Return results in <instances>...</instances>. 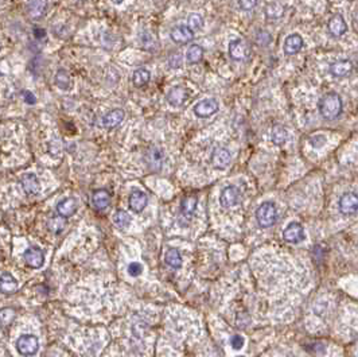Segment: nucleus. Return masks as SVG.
Returning a JSON list of instances; mask_svg holds the SVG:
<instances>
[{
	"label": "nucleus",
	"mask_w": 358,
	"mask_h": 357,
	"mask_svg": "<svg viewBox=\"0 0 358 357\" xmlns=\"http://www.w3.org/2000/svg\"><path fill=\"white\" fill-rule=\"evenodd\" d=\"M188 96V93L186 88L174 87L168 91V93L166 95V99L168 101V104L172 105V107H180L186 101Z\"/></svg>",
	"instance_id": "nucleus-18"
},
{
	"label": "nucleus",
	"mask_w": 358,
	"mask_h": 357,
	"mask_svg": "<svg viewBox=\"0 0 358 357\" xmlns=\"http://www.w3.org/2000/svg\"><path fill=\"white\" fill-rule=\"evenodd\" d=\"M23 99H24V101H26L27 104H35V101H36L34 95L28 91L23 92Z\"/></svg>",
	"instance_id": "nucleus-40"
},
{
	"label": "nucleus",
	"mask_w": 358,
	"mask_h": 357,
	"mask_svg": "<svg viewBox=\"0 0 358 357\" xmlns=\"http://www.w3.org/2000/svg\"><path fill=\"white\" fill-rule=\"evenodd\" d=\"M48 6V0H28L26 6L27 15L31 19H40L46 14Z\"/></svg>",
	"instance_id": "nucleus-17"
},
{
	"label": "nucleus",
	"mask_w": 358,
	"mask_h": 357,
	"mask_svg": "<svg viewBox=\"0 0 358 357\" xmlns=\"http://www.w3.org/2000/svg\"><path fill=\"white\" fill-rule=\"evenodd\" d=\"M20 185H22L23 190L26 192V194L28 196H35V194H38L40 190V183L36 178V175L35 174H24L20 179Z\"/></svg>",
	"instance_id": "nucleus-20"
},
{
	"label": "nucleus",
	"mask_w": 358,
	"mask_h": 357,
	"mask_svg": "<svg viewBox=\"0 0 358 357\" xmlns=\"http://www.w3.org/2000/svg\"><path fill=\"white\" fill-rule=\"evenodd\" d=\"M220 105L217 103V100L214 99H205V100L198 101L196 105H194V114H196V118L200 119H208L210 116H213L217 111H218Z\"/></svg>",
	"instance_id": "nucleus-5"
},
{
	"label": "nucleus",
	"mask_w": 358,
	"mask_h": 357,
	"mask_svg": "<svg viewBox=\"0 0 358 357\" xmlns=\"http://www.w3.org/2000/svg\"><path fill=\"white\" fill-rule=\"evenodd\" d=\"M16 349L23 356H34L40 349V341L32 334H22L16 341Z\"/></svg>",
	"instance_id": "nucleus-4"
},
{
	"label": "nucleus",
	"mask_w": 358,
	"mask_h": 357,
	"mask_svg": "<svg viewBox=\"0 0 358 357\" xmlns=\"http://www.w3.org/2000/svg\"><path fill=\"white\" fill-rule=\"evenodd\" d=\"M256 220L260 228H271L278 221V209L271 201L262 202L256 210Z\"/></svg>",
	"instance_id": "nucleus-2"
},
{
	"label": "nucleus",
	"mask_w": 358,
	"mask_h": 357,
	"mask_svg": "<svg viewBox=\"0 0 358 357\" xmlns=\"http://www.w3.org/2000/svg\"><path fill=\"white\" fill-rule=\"evenodd\" d=\"M16 318V311L11 307L0 309V329L8 327Z\"/></svg>",
	"instance_id": "nucleus-29"
},
{
	"label": "nucleus",
	"mask_w": 358,
	"mask_h": 357,
	"mask_svg": "<svg viewBox=\"0 0 358 357\" xmlns=\"http://www.w3.org/2000/svg\"><path fill=\"white\" fill-rule=\"evenodd\" d=\"M258 0H238V7H240L242 11H252L258 7Z\"/></svg>",
	"instance_id": "nucleus-35"
},
{
	"label": "nucleus",
	"mask_w": 358,
	"mask_h": 357,
	"mask_svg": "<svg viewBox=\"0 0 358 357\" xmlns=\"http://www.w3.org/2000/svg\"><path fill=\"white\" fill-rule=\"evenodd\" d=\"M204 48L200 46V45H192L190 48L188 49V53H186V61L190 64V65H196L198 62L202 61L204 58Z\"/></svg>",
	"instance_id": "nucleus-26"
},
{
	"label": "nucleus",
	"mask_w": 358,
	"mask_h": 357,
	"mask_svg": "<svg viewBox=\"0 0 358 357\" xmlns=\"http://www.w3.org/2000/svg\"><path fill=\"white\" fill-rule=\"evenodd\" d=\"M78 200L74 197H68L65 200L60 201L57 204V213L64 218L74 216L78 210Z\"/></svg>",
	"instance_id": "nucleus-15"
},
{
	"label": "nucleus",
	"mask_w": 358,
	"mask_h": 357,
	"mask_svg": "<svg viewBox=\"0 0 358 357\" xmlns=\"http://www.w3.org/2000/svg\"><path fill=\"white\" fill-rule=\"evenodd\" d=\"M112 2H114V5H120V3H122L124 0H112Z\"/></svg>",
	"instance_id": "nucleus-41"
},
{
	"label": "nucleus",
	"mask_w": 358,
	"mask_h": 357,
	"mask_svg": "<svg viewBox=\"0 0 358 357\" xmlns=\"http://www.w3.org/2000/svg\"><path fill=\"white\" fill-rule=\"evenodd\" d=\"M126 118V112L120 108L112 109L110 112L105 115L102 118V126L108 130H112V128H116L118 126H120V123L124 120Z\"/></svg>",
	"instance_id": "nucleus-19"
},
{
	"label": "nucleus",
	"mask_w": 358,
	"mask_h": 357,
	"mask_svg": "<svg viewBox=\"0 0 358 357\" xmlns=\"http://www.w3.org/2000/svg\"><path fill=\"white\" fill-rule=\"evenodd\" d=\"M344 104L341 96L336 92H328L320 97L318 103V111L324 120H334L342 114Z\"/></svg>",
	"instance_id": "nucleus-1"
},
{
	"label": "nucleus",
	"mask_w": 358,
	"mask_h": 357,
	"mask_svg": "<svg viewBox=\"0 0 358 357\" xmlns=\"http://www.w3.org/2000/svg\"><path fill=\"white\" fill-rule=\"evenodd\" d=\"M54 81H56V85H57L60 89H62V91H68L70 88V85H72L69 73H68L65 69L58 70L57 73H56V79H54Z\"/></svg>",
	"instance_id": "nucleus-30"
},
{
	"label": "nucleus",
	"mask_w": 358,
	"mask_h": 357,
	"mask_svg": "<svg viewBox=\"0 0 358 357\" xmlns=\"http://www.w3.org/2000/svg\"><path fill=\"white\" fill-rule=\"evenodd\" d=\"M271 140L276 146H282L288 140V131L286 130L283 126H275L272 128Z\"/></svg>",
	"instance_id": "nucleus-27"
},
{
	"label": "nucleus",
	"mask_w": 358,
	"mask_h": 357,
	"mask_svg": "<svg viewBox=\"0 0 358 357\" xmlns=\"http://www.w3.org/2000/svg\"><path fill=\"white\" fill-rule=\"evenodd\" d=\"M148 204V197L144 192L142 190H134L130 196V200H128V205H130V209L135 213H140L143 212L144 208Z\"/></svg>",
	"instance_id": "nucleus-16"
},
{
	"label": "nucleus",
	"mask_w": 358,
	"mask_h": 357,
	"mask_svg": "<svg viewBox=\"0 0 358 357\" xmlns=\"http://www.w3.org/2000/svg\"><path fill=\"white\" fill-rule=\"evenodd\" d=\"M254 42L260 46V48H266L270 46L272 42V35L266 30H258L254 35Z\"/></svg>",
	"instance_id": "nucleus-32"
},
{
	"label": "nucleus",
	"mask_w": 358,
	"mask_h": 357,
	"mask_svg": "<svg viewBox=\"0 0 358 357\" xmlns=\"http://www.w3.org/2000/svg\"><path fill=\"white\" fill-rule=\"evenodd\" d=\"M303 46H304V41L302 38V35L294 33V34H290L288 37L284 40L283 52L284 54H287V56H295V54L300 52Z\"/></svg>",
	"instance_id": "nucleus-12"
},
{
	"label": "nucleus",
	"mask_w": 358,
	"mask_h": 357,
	"mask_svg": "<svg viewBox=\"0 0 358 357\" xmlns=\"http://www.w3.org/2000/svg\"><path fill=\"white\" fill-rule=\"evenodd\" d=\"M23 259L26 261V264L34 270H38L44 266V253L40 247H30L23 252Z\"/></svg>",
	"instance_id": "nucleus-9"
},
{
	"label": "nucleus",
	"mask_w": 358,
	"mask_h": 357,
	"mask_svg": "<svg viewBox=\"0 0 358 357\" xmlns=\"http://www.w3.org/2000/svg\"><path fill=\"white\" fill-rule=\"evenodd\" d=\"M170 38L174 44L186 45L194 40V31L188 25H179L171 29Z\"/></svg>",
	"instance_id": "nucleus-7"
},
{
	"label": "nucleus",
	"mask_w": 358,
	"mask_h": 357,
	"mask_svg": "<svg viewBox=\"0 0 358 357\" xmlns=\"http://www.w3.org/2000/svg\"><path fill=\"white\" fill-rule=\"evenodd\" d=\"M228 54L229 57L236 62H244L250 58L252 56V49L249 46V44L245 40L237 38L233 40L229 44V49H228Z\"/></svg>",
	"instance_id": "nucleus-3"
},
{
	"label": "nucleus",
	"mask_w": 358,
	"mask_h": 357,
	"mask_svg": "<svg viewBox=\"0 0 358 357\" xmlns=\"http://www.w3.org/2000/svg\"><path fill=\"white\" fill-rule=\"evenodd\" d=\"M65 225H66L65 218L61 217L60 214H58V216H56V217H52L48 221V228L52 232V233H56V235L61 233V232L64 231Z\"/></svg>",
	"instance_id": "nucleus-31"
},
{
	"label": "nucleus",
	"mask_w": 358,
	"mask_h": 357,
	"mask_svg": "<svg viewBox=\"0 0 358 357\" xmlns=\"http://www.w3.org/2000/svg\"><path fill=\"white\" fill-rule=\"evenodd\" d=\"M131 214L128 213L127 210H122V209H118L114 216V225L120 229H126L131 225Z\"/></svg>",
	"instance_id": "nucleus-28"
},
{
	"label": "nucleus",
	"mask_w": 358,
	"mask_h": 357,
	"mask_svg": "<svg viewBox=\"0 0 358 357\" xmlns=\"http://www.w3.org/2000/svg\"><path fill=\"white\" fill-rule=\"evenodd\" d=\"M283 239L290 244H298L306 239V233H304V228L302 227V224L296 221L290 222L283 231Z\"/></svg>",
	"instance_id": "nucleus-6"
},
{
	"label": "nucleus",
	"mask_w": 358,
	"mask_h": 357,
	"mask_svg": "<svg viewBox=\"0 0 358 357\" xmlns=\"http://www.w3.org/2000/svg\"><path fill=\"white\" fill-rule=\"evenodd\" d=\"M142 272H143V266L140 263H138V261H134V263H131L128 266V274L131 275V276H139Z\"/></svg>",
	"instance_id": "nucleus-38"
},
{
	"label": "nucleus",
	"mask_w": 358,
	"mask_h": 357,
	"mask_svg": "<svg viewBox=\"0 0 358 357\" xmlns=\"http://www.w3.org/2000/svg\"><path fill=\"white\" fill-rule=\"evenodd\" d=\"M182 61H184V58L182 56L179 54V53H174L170 58H168V64L172 69H178L182 66Z\"/></svg>",
	"instance_id": "nucleus-37"
},
{
	"label": "nucleus",
	"mask_w": 358,
	"mask_h": 357,
	"mask_svg": "<svg viewBox=\"0 0 358 357\" xmlns=\"http://www.w3.org/2000/svg\"><path fill=\"white\" fill-rule=\"evenodd\" d=\"M240 190H238L236 186L230 185V186L225 187L222 192H221L220 204H221V206L225 208V209H229V208H233V206H236V205L240 202Z\"/></svg>",
	"instance_id": "nucleus-8"
},
{
	"label": "nucleus",
	"mask_w": 358,
	"mask_h": 357,
	"mask_svg": "<svg viewBox=\"0 0 358 357\" xmlns=\"http://www.w3.org/2000/svg\"><path fill=\"white\" fill-rule=\"evenodd\" d=\"M131 80H132V84H134V87L143 88L150 83V80H151V73H150L147 69H144V68H140V69H136L135 72H134Z\"/></svg>",
	"instance_id": "nucleus-24"
},
{
	"label": "nucleus",
	"mask_w": 358,
	"mask_h": 357,
	"mask_svg": "<svg viewBox=\"0 0 358 357\" xmlns=\"http://www.w3.org/2000/svg\"><path fill=\"white\" fill-rule=\"evenodd\" d=\"M266 17L270 18V19H278L283 15L284 13V9L283 6L279 5V3H271V5H268L266 10Z\"/></svg>",
	"instance_id": "nucleus-33"
},
{
	"label": "nucleus",
	"mask_w": 358,
	"mask_h": 357,
	"mask_svg": "<svg viewBox=\"0 0 358 357\" xmlns=\"http://www.w3.org/2000/svg\"><path fill=\"white\" fill-rule=\"evenodd\" d=\"M358 200L357 194L353 192L345 193L344 196L340 198V212L344 216H352L357 212Z\"/></svg>",
	"instance_id": "nucleus-13"
},
{
	"label": "nucleus",
	"mask_w": 358,
	"mask_h": 357,
	"mask_svg": "<svg viewBox=\"0 0 358 357\" xmlns=\"http://www.w3.org/2000/svg\"><path fill=\"white\" fill-rule=\"evenodd\" d=\"M18 290L16 279L10 272H3L0 275V292L2 294H12Z\"/></svg>",
	"instance_id": "nucleus-22"
},
{
	"label": "nucleus",
	"mask_w": 358,
	"mask_h": 357,
	"mask_svg": "<svg viewBox=\"0 0 358 357\" xmlns=\"http://www.w3.org/2000/svg\"><path fill=\"white\" fill-rule=\"evenodd\" d=\"M244 344H245V340L242 335L234 334L230 338V346L234 349V350H240V349L244 346Z\"/></svg>",
	"instance_id": "nucleus-36"
},
{
	"label": "nucleus",
	"mask_w": 358,
	"mask_h": 357,
	"mask_svg": "<svg viewBox=\"0 0 358 357\" xmlns=\"http://www.w3.org/2000/svg\"><path fill=\"white\" fill-rule=\"evenodd\" d=\"M354 69L353 62L350 60H338L334 61L328 68V72L332 77L336 79H341V77H348Z\"/></svg>",
	"instance_id": "nucleus-14"
},
{
	"label": "nucleus",
	"mask_w": 358,
	"mask_h": 357,
	"mask_svg": "<svg viewBox=\"0 0 358 357\" xmlns=\"http://www.w3.org/2000/svg\"><path fill=\"white\" fill-rule=\"evenodd\" d=\"M164 261H166V264L171 268H174V270H178L182 267V255L179 252L176 248H168L167 249L166 255H164Z\"/></svg>",
	"instance_id": "nucleus-23"
},
{
	"label": "nucleus",
	"mask_w": 358,
	"mask_h": 357,
	"mask_svg": "<svg viewBox=\"0 0 358 357\" xmlns=\"http://www.w3.org/2000/svg\"><path fill=\"white\" fill-rule=\"evenodd\" d=\"M110 200H112V196H110V193L108 192V190H105V189L94 190L92 194L93 205H94V208L98 210L106 209L110 205Z\"/></svg>",
	"instance_id": "nucleus-21"
},
{
	"label": "nucleus",
	"mask_w": 358,
	"mask_h": 357,
	"mask_svg": "<svg viewBox=\"0 0 358 357\" xmlns=\"http://www.w3.org/2000/svg\"><path fill=\"white\" fill-rule=\"evenodd\" d=\"M196 205H198V200L194 196L184 197L182 202H180V212L184 214V217L188 218L192 217V214L196 213Z\"/></svg>",
	"instance_id": "nucleus-25"
},
{
	"label": "nucleus",
	"mask_w": 358,
	"mask_h": 357,
	"mask_svg": "<svg viewBox=\"0 0 358 357\" xmlns=\"http://www.w3.org/2000/svg\"><path fill=\"white\" fill-rule=\"evenodd\" d=\"M310 143L312 144V147L314 148H319L322 147L324 143H326V138L324 135H316V136H312L310 139Z\"/></svg>",
	"instance_id": "nucleus-39"
},
{
	"label": "nucleus",
	"mask_w": 358,
	"mask_h": 357,
	"mask_svg": "<svg viewBox=\"0 0 358 357\" xmlns=\"http://www.w3.org/2000/svg\"><path fill=\"white\" fill-rule=\"evenodd\" d=\"M230 161V151L224 147L214 148V151L212 153V158H210V162H212V166L214 169H226Z\"/></svg>",
	"instance_id": "nucleus-11"
},
{
	"label": "nucleus",
	"mask_w": 358,
	"mask_h": 357,
	"mask_svg": "<svg viewBox=\"0 0 358 357\" xmlns=\"http://www.w3.org/2000/svg\"><path fill=\"white\" fill-rule=\"evenodd\" d=\"M188 26L194 30H200L204 26V18L200 14H190L188 18Z\"/></svg>",
	"instance_id": "nucleus-34"
},
{
	"label": "nucleus",
	"mask_w": 358,
	"mask_h": 357,
	"mask_svg": "<svg viewBox=\"0 0 358 357\" xmlns=\"http://www.w3.org/2000/svg\"><path fill=\"white\" fill-rule=\"evenodd\" d=\"M328 30L332 37L340 38L348 33V23L341 14H334L328 22Z\"/></svg>",
	"instance_id": "nucleus-10"
}]
</instances>
